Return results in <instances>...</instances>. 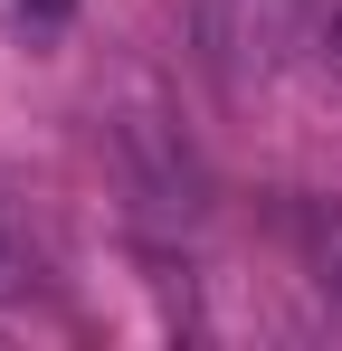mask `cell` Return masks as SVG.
<instances>
[{
	"mask_svg": "<svg viewBox=\"0 0 342 351\" xmlns=\"http://www.w3.org/2000/svg\"><path fill=\"white\" fill-rule=\"evenodd\" d=\"M295 19H304V0H209V38H219V58L228 66H266L295 38Z\"/></svg>",
	"mask_w": 342,
	"mask_h": 351,
	"instance_id": "6da1fadb",
	"label": "cell"
},
{
	"mask_svg": "<svg viewBox=\"0 0 342 351\" xmlns=\"http://www.w3.org/2000/svg\"><path fill=\"white\" fill-rule=\"evenodd\" d=\"M76 19V0H0V38L10 48H57Z\"/></svg>",
	"mask_w": 342,
	"mask_h": 351,
	"instance_id": "7a4b0ae2",
	"label": "cell"
},
{
	"mask_svg": "<svg viewBox=\"0 0 342 351\" xmlns=\"http://www.w3.org/2000/svg\"><path fill=\"white\" fill-rule=\"evenodd\" d=\"M29 285V237H19V219H10V199H0V294Z\"/></svg>",
	"mask_w": 342,
	"mask_h": 351,
	"instance_id": "3957f363",
	"label": "cell"
},
{
	"mask_svg": "<svg viewBox=\"0 0 342 351\" xmlns=\"http://www.w3.org/2000/svg\"><path fill=\"white\" fill-rule=\"evenodd\" d=\"M323 58H333V76H342V0H323Z\"/></svg>",
	"mask_w": 342,
	"mask_h": 351,
	"instance_id": "277c9868",
	"label": "cell"
},
{
	"mask_svg": "<svg viewBox=\"0 0 342 351\" xmlns=\"http://www.w3.org/2000/svg\"><path fill=\"white\" fill-rule=\"evenodd\" d=\"M323 266H333V285H342V219H333V237H323Z\"/></svg>",
	"mask_w": 342,
	"mask_h": 351,
	"instance_id": "5b68a950",
	"label": "cell"
}]
</instances>
